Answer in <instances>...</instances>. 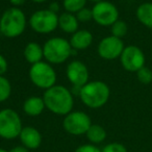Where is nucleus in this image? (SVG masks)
Returning a JSON list of instances; mask_svg holds the SVG:
<instances>
[{"label":"nucleus","instance_id":"f257e3e1","mask_svg":"<svg viewBox=\"0 0 152 152\" xmlns=\"http://www.w3.org/2000/svg\"><path fill=\"white\" fill-rule=\"evenodd\" d=\"M43 99L47 110L55 115L66 116L73 110V94L64 86L55 85L50 89L46 90L43 95Z\"/></svg>","mask_w":152,"mask_h":152},{"label":"nucleus","instance_id":"f03ea898","mask_svg":"<svg viewBox=\"0 0 152 152\" xmlns=\"http://www.w3.org/2000/svg\"><path fill=\"white\" fill-rule=\"evenodd\" d=\"M110 96V87L104 81H89L81 87L79 98L86 106L90 108H100L107 103Z\"/></svg>","mask_w":152,"mask_h":152},{"label":"nucleus","instance_id":"7ed1b4c3","mask_svg":"<svg viewBox=\"0 0 152 152\" xmlns=\"http://www.w3.org/2000/svg\"><path fill=\"white\" fill-rule=\"evenodd\" d=\"M27 20L24 12L19 7L7 9L0 18V32L10 39L18 38L24 32Z\"/></svg>","mask_w":152,"mask_h":152},{"label":"nucleus","instance_id":"20e7f679","mask_svg":"<svg viewBox=\"0 0 152 152\" xmlns=\"http://www.w3.org/2000/svg\"><path fill=\"white\" fill-rule=\"evenodd\" d=\"M44 58L51 65L63 64L69 58L73 52L70 41L61 37L50 38L43 46Z\"/></svg>","mask_w":152,"mask_h":152},{"label":"nucleus","instance_id":"39448f33","mask_svg":"<svg viewBox=\"0 0 152 152\" xmlns=\"http://www.w3.org/2000/svg\"><path fill=\"white\" fill-rule=\"evenodd\" d=\"M29 79L36 87L43 90H48L56 85L57 75L54 68L47 61H39L31 65L28 72Z\"/></svg>","mask_w":152,"mask_h":152},{"label":"nucleus","instance_id":"423d86ee","mask_svg":"<svg viewBox=\"0 0 152 152\" xmlns=\"http://www.w3.org/2000/svg\"><path fill=\"white\" fill-rule=\"evenodd\" d=\"M28 24L37 34H48L58 26V16L50 10H39L30 16Z\"/></svg>","mask_w":152,"mask_h":152},{"label":"nucleus","instance_id":"0eeeda50","mask_svg":"<svg viewBox=\"0 0 152 152\" xmlns=\"http://www.w3.org/2000/svg\"><path fill=\"white\" fill-rule=\"evenodd\" d=\"M22 121L19 114L12 108L0 110V137L5 140H14L20 135Z\"/></svg>","mask_w":152,"mask_h":152},{"label":"nucleus","instance_id":"6e6552de","mask_svg":"<svg viewBox=\"0 0 152 152\" xmlns=\"http://www.w3.org/2000/svg\"><path fill=\"white\" fill-rule=\"evenodd\" d=\"M92 121L89 115L80 110H72L66 115L63 120V127L69 134L83 135L86 134L91 127Z\"/></svg>","mask_w":152,"mask_h":152},{"label":"nucleus","instance_id":"1a4fd4ad","mask_svg":"<svg viewBox=\"0 0 152 152\" xmlns=\"http://www.w3.org/2000/svg\"><path fill=\"white\" fill-rule=\"evenodd\" d=\"M93 20L100 26H112L119 20L118 7L114 3L103 0L101 2L94 4L92 9Z\"/></svg>","mask_w":152,"mask_h":152},{"label":"nucleus","instance_id":"9d476101","mask_svg":"<svg viewBox=\"0 0 152 152\" xmlns=\"http://www.w3.org/2000/svg\"><path fill=\"white\" fill-rule=\"evenodd\" d=\"M122 67L128 72L137 73L141 68L145 66L146 57L143 50L135 45L126 46L120 56Z\"/></svg>","mask_w":152,"mask_h":152},{"label":"nucleus","instance_id":"9b49d317","mask_svg":"<svg viewBox=\"0 0 152 152\" xmlns=\"http://www.w3.org/2000/svg\"><path fill=\"white\" fill-rule=\"evenodd\" d=\"M125 46L122 39L114 36H108L103 38L98 44V54L105 61H114L120 58Z\"/></svg>","mask_w":152,"mask_h":152},{"label":"nucleus","instance_id":"f8f14e48","mask_svg":"<svg viewBox=\"0 0 152 152\" xmlns=\"http://www.w3.org/2000/svg\"><path fill=\"white\" fill-rule=\"evenodd\" d=\"M67 78L74 87H83L89 83V69L80 61H72L66 69Z\"/></svg>","mask_w":152,"mask_h":152},{"label":"nucleus","instance_id":"ddd939ff","mask_svg":"<svg viewBox=\"0 0 152 152\" xmlns=\"http://www.w3.org/2000/svg\"><path fill=\"white\" fill-rule=\"evenodd\" d=\"M20 141L27 149H38L42 144V134L37 128L31 126L23 127L20 132Z\"/></svg>","mask_w":152,"mask_h":152},{"label":"nucleus","instance_id":"4468645a","mask_svg":"<svg viewBox=\"0 0 152 152\" xmlns=\"http://www.w3.org/2000/svg\"><path fill=\"white\" fill-rule=\"evenodd\" d=\"M93 43V34L87 29H78L74 32L70 39V44L72 48L76 51L85 50L89 48Z\"/></svg>","mask_w":152,"mask_h":152},{"label":"nucleus","instance_id":"2eb2a0df","mask_svg":"<svg viewBox=\"0 0 152 152\" xmlns=\"http://www.w3.org/2000/svg\"><path fill=\"white\" fill-rule=\"evenodd\" d=\"M45 108L46 106H45L44 99L43 97H39V96H30L23 103V112L30 117L40 116Z\"/></svg>","mask_w":152,"mask_h":152},{"label":"nucleus","instance_id":"dca6fc26","mask_svg":"<svg viewBox=\"0 0 152 152\" xmlns=\"http://www.w3.org/2000/svg\"><path fill=\"white\" fill-rule=\"evenodd\" d=\"M78 26L79 21L76 18L75 14L66 12L58 16V27L66 34H73L78 30Z\"/></svg>","mask_w":152,"mask_h":152},{"label":"nucleus","instance_id":"f3484780","mask_svg":"<svg viewBox=\"0 0 152 152\" xmlns=\"http://www.w3.org/2000/svg\"><path fill=\"white\" fill-rule=\"evenodd\" d=\"M23 54L27 63H29L30 65H34L39 61H42V59L44 58L43 46L36 42H30L25 46Z\"/></svg>","mask_w":152,"mask_h":152},{"label":"nucleus","instance_id":"a211bd4d","mask_svg":"<svg viewBox=\"0 0 152 152\" xmlns=\"http://www.w3.org/2000/svg\"><path fill=\"white\" fill-rule=\"evenodd\" d=\"M137 18L144 26L152 28V2H144L140 4L135 12Z\"/></svg>","mask_w":152,"mask_h":152},{"label":"nucleus","instance_id":"6ab92c4d","mask_svg":"<svg viewBox=\"0 0 152 152\" xmlns=\"http://www.w3.org/2000/svg\"><path fill=\"white\" fill-rule=\"evenodd\" d=\"M86 135L92 144H100L106 139V131L101 125L92 124Z\"/></svg>","mask_w":152,"mask_h":152},{"label":"nucleus","instance_id":"aec40b11","mask_svg":"<svg viewBox=\"0 0 152 152\" xmlns=\"http://www.w3.org/2000/svg\"><path fill=\"white\" fill-rule=\"evenodd\" d=\"M87 1L88 0H63V7L68 13L76 14L86 7Z\"/></svg>","mask_w":152,"mask_h":152},{"label":"nucleus","instance_id":"412c9836","mask_svg":"<svg viewBox=\"0 0 152 152\" xmlns=\"http://www.w3.org/2000/svg\"><path fill=\"white\" fill-rule=\"evenodd\" d=\"M12 94V85L10 80L4 77L0 76V103L7 101Z\"/></svg>","mask_w":152,"mask_h":152},{"label":"nucleus","instance_id":"4be33fe9","mask_svg":"<svg viewBox=\"0 0 152 152\" xmlns=\"http://www.w3.org/2000/svg\"><path fill=\"white\" fill-rule=\"evenodd\" d=\"M110 31H112V36L117 37L119 39H122L125 37L128 31V26H127L126 22L123 20H118L116 21L112 26H110Z\"/></svg>","mask_w":152,"mask_h":152},{"label":"nucleus","instance_id":"5701e85b","mask_svg":"<svg viewBox=\"0 0 152 152\" xmlns=\"http://www.w3.org/2000/svg\"><path fill=\"white\" fill-rule=\"evenodd\" d=\"M137 80L143 85H149L152 83V70L144 66L137 72Z\"/></svg>","mask_w":152,"mask_h":152},{"label":"nucleus","instance_id":"b1692460","mask_svg":"<svg viewBox=\"0 0 152 152\" xmlns=\"http://www.w3.org/2000/svg\"><path fill=\"white\" fill-rule=\"evenodd\" d=\"M101 152H127V149L123 144L114 142V143H110L104 146Z\"/></svg>","mask_w":152,"mask_h":152},{"label":"nucleus","instance_id":"393cba45","mask_svg":"<svg viewBox=\"0 0 152 152\" xmlns=\"http://www.w3.org/2000/svg\"><path fill=\"white\" fill-rule=\"evenodd\" d=\"M76 18L79 22H89L91 20H93V15H92V10L83 7V10L76 13Z\"/></svg>","mask_w":152,"mask_h":152},{"label":"nucleus","instance_id":"a878e982","mask_svg":"<svg viewBox=\"0 0 152 152\" xmlns=\"http://www.w3.org/2000/svg\"><path fill=\"white\" fill-rule=\"evenodd\" d=\"M74 152H101V150L95 145H91V144H86V145L79 146Z\"/></svg>","mask_w":152,"mask_h":152},{"label":"nucleus","instance_id":"bb28decb","mask_svg":"<svg viewBox=\"0 0 152 152\" xmlns=\"http://www.w3.org/2000/svg\"><path fill=\"white\" fill-rule=\"evenodd\" d=\"M7 69H9V64H7V58L2 54H0V76L4 75Z\"/></svg>","mask_w":152,"mask_h":152},{"label":"nucleus","instance_id":"cd10ccee","mask_svg":"<svg viewBox=\"0 0 152 152\" xmlns=\"http://www.w3.org/2000/svg\"><path fill=\"white\" fill-rule=\"evenodd\" d=\"M10 152H29V149H27L26 147H24L23 145L22 146H16V147H14Z\"/></svg>","mask_w":152,"mask_h":152},{"label":"nucleus","instance_id":"c85d7f7f","mask_svg":"<svg viewBox=\"0 0 152 152\" xmlns=\"http://www.w3.org/2000/svg\"><path fill=\"white\" fill-rule=\"evenodd\" d=\"M51 12H53V13L57 14V12L59 11V4L57 2H52L50 5H49V9Z\"/></svg>","mask_w":152,"mask_h":152},{"label":"nucleus","instance_id":"c756f323","mask_svg":"<svg viewBox=\"0 0 152 152\" xmlns=\"http://www.w3.org/2000/svg\"><path fill=\"white\" fill-rule=\"evenodd\" d=\"M26 0H10V2H11L12 5H14L15 7H21L25 3Z\"/></svg>","mask_w":152,"mask_h":152},{"label":"nucleus","instance_id":"7c9ffc66","mask_svg":"<svg viewBox=\"0 0 152 152\" xmlns=\"http://www.w3.org/2000/svg\"><path fill=\"white\" fill-rule=\"evenodd\" d=\"M30 1H32V2H34V3H44V2H46L47 0H30Z\"/></svg>","mask_w":152,"mask_h":152},{"label":"nucleus","instance_id":"2f4dec72","mask_svg":"<svg viewBox=\"0 0 152 152\" xmlns=\"http://www.w3.org/2000/svg\"><path fill=\"white\" fill-rule=\"evenodd\" d=\"M89 1H91V2H94V3L96 4V3L101 2V1H103V0H89Z\"/></svg>","mask_w":152,"mask_h":152},{"label":"nucleus","instance_id":"473e14b6","mask_svg":"<svg viewBox=\"0 0 152 152\" xmlns=\"http://www.w3.org/2000/svg\"><path fill=\"white\" fill-rule=\"evenodd\" d=\"M0 152H7L5 149H3V148H0Z\"/></svg>","mask_w":152,"mask_h":152}]
</instances>
